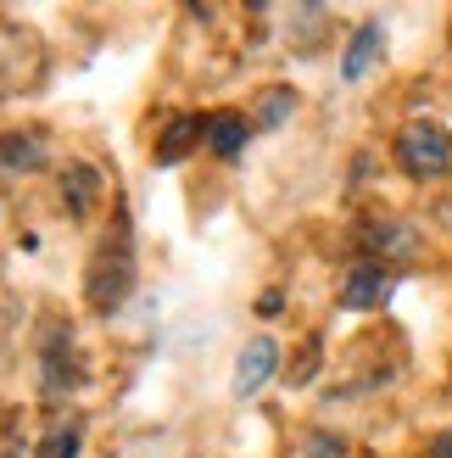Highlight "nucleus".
<instances>
[{
    "mask_svg": "<svg viewBox=\"0 0 452 458\" xmlns=\"http://www.w3.org/2000/svg\"><path fill=\"white\" fill-rule=\"evenodd\" d=\"M134 285V251H129V224L118 229V246H106L96 263H89V280H84V296H89V308H101L112 313L129 296Z\"/></svg>",
    "mask_w": 452,
    "mask_h": 458,
    "instance_id": "f257e3e1",
    "label": "nucleus"
},
{
    "mask_svg": "<svg viewBox=\"0 0 452 458\" xmlns=\"http://www.w3.org/2000/svg\"><path fill=\"white\" fill-rule=\"evenodd\" d=\"M397 163L408 179H436L452 168V134L441 123H408L397 134Z\"/></svg>",
    "mask_w": 452,
    "mask_h": 458,
    "instance_id": "f03ea898",
    "label": "nucleus"
},
{
    "mask_svg": "<svg viewBox=\"0 0 452 458\" xmlns=\"http://www.w3.org/2000/svg\"><path fill=\"white\" fill-rule=\"evenodd\" d=\"M386 296H391V274L380 258H357L347 268V280H341V308L347 313H369V308L386 302Z\"/></svg>",
    "mask_w": 452,
    "mask_h": 458,
    "instance_id": "7ed1b4c3",
    "label": "nucleus"
},
{
    "mask_svg": "<svg viewBox=\"0 0 452 458\" xmlns=\"http://www.w3.org/2000/svg\"><path fill=\"white\" fill-rule=\"evenodd\" d=\"M280 369V347L268 335H257V341H246V352L235 358V397H252V392H263L268 386V375Z\"/></svg>",
    "mask_w": 452,
    "mask_h": 458,
    "instance_id": "20e7f679",
    "label": "nucleus"
},
{
    "mask_svg": "<svg viewBox=\"0 0 452 458\" xmlns=\"http://www.w3.org/2000/svg\"><path fill=\"white\" fill-rule=\"evenodd\" d=\"M357 235H364L369 251H380V263H386V258H414V246H419V235L408 229V218H369Z\"/></svg>",
    "mask_w": 452,
    "mask_h": 458,
    "instance_id": "39448f33",
    "label": "nucleus"
},
{
    "mask_svg": "<svg viewBox=\"0 0 452 458\" xmlns=\"http://www.w3.org/2000/svg\"><path fill=\"white\" fill-rule=\"evenodd\" d=\"M201 140H207V118H173L163 134H156V163H163V168L185 163Z\"/></svg>",
    "mask_w": 452,
    "mask_h": 458,
    "instance_id": "423d86ee",
    "label": "nucleus"
},
{
    "mask_svg": "<svg viewBox=\"0 0 452 458\" xmlns=\"http://www.w3.org/2000/svg\"><path fill=\"white\" fill-rule=\"evenodd\" d=\"M96 196H101V179H96L89 163H73V168L62 174V201H67V213H73V218L96 213Z\"/></svg>",
    "mask_w": 452,
    "mask_h": 458,
    "instance_id": "0eeeda50",
    "label": "nucleus"
},
{
    "mask_svg": "<svg viewBox=\"0 0 452 458\" xmlns=\"http://www.w3.org/2000/svg\"><path fill=\"white\" fill-rule=\"evenodd\" d=\"M380 45H386V34H380L374 22H364V29L352 34V45H347V56H341V79H347V84H357V79H364L369 67L380 62Z\"/></svg>",
    "mask_w": 452,
    "mask_h": 458,
    "instance_id": "6e6552de",
    "label": "nucleus"
},
{
    "mask_svg": "<svg viewBox=\"0 0 452 458\" xmlns=\"http://www.w3.org/2000/svg\"><path fill=\"white\" fill-rule=\"evenodd\" d=\"M45 163L39 134H0V174H34Z\"/></svg>",
    "mask_w": 452,
    "mask_h": 458,
    "instance_id": "1a4fd4ad",
    "label": "nucleus"
},
{
    "mask_svg": "<svg viewBox=\"0 0 452 458\" xmlns=\"http://www.w3.org/2000/svg\"><path fill=\"white\" fill-rule=\"evenodd\" d=\"M246 134H252V123H246L240 112H213V118H207V146L218 157H240L246 151Z\"/></svg>",
    "mask_w": 452,
    "mask_h": 458,
    "instance_id": "9d476101",
    "label": "nucleus"
},
{
    "mask_svg": "<svg viewBox=\"0 0 452 458\" xmlns=\"http://www.w3.org/2000/svg\"><path fill=\"white\" fill-rule=\"evenodd\" d=\"M290 112H297V89L290 84H280V89H268L263 96V106H257V129H280Z\"/></svg>",
    "mask_w": 452,
    "mask_h": 458,
    "instance_id": "9b49d317",
    "label": "nucleus"
},
{
    "mask_svg": "<svg viewBox=\"0 0 452 458\" xmlns=\"http://www.w3.org/2000/svg\"><path fill=\"white\" fill-rule=\"evenodd\" d=\"M79 447H84L79 425H67V430H51V437L34 447V458H79Z\"/></svg>",
    "mask_w": 452,
    "mask_h": 458,
    "instance_id": "f8f14e48",
    "label": "nucleus"
},
{
    "mask_svg": "<svg viewBox=\"0 0 452 458\" xmlns=\"http://www.w3.org/2000/svg\"><path fill=\"white\" fill-rule=\"evenodd\" d=\"M302 458H347V442L330 437V430H313V437L302 442Z\"/></svg>",
    "mask_w": 452,
    "mask_h": 458,
    "instance_id": "ddd939ff",
    "label": "nucleus"
},
{
    "mask_svg": "<svg viewBox=\"0 0 452 458\" xmlns=\"http://www.w3.org/2000/svg\"><path fill=\"white\" fill-rule=\"evenodd\" d=\"M313 369H319V341H307V347H302V358H297V369H290V386H302V380H313Z\"/></svg>",
    "mask_w": 452,
    "mask_h": 458,
    "instance_id": "4468645a",
    "label": "nucleus"
},
{
    "mask_svg": "<svg viewBox=\"0 0 452 458\" xmlns=\"http://www.w3.org/2000/svg\"><path fill=\"white\" fill-rule=\"evenodd\" d=\"M280 308H285V291H263L257 296V313L263 318H280Z\"/></svg>",
    "mask_w": 452,
    "mask_h": 458,
    "instance_id": "2eb2a0df",
    "label": "nucleus"
},
{
    "mask_svg": "<svg viewBox=\"0 0 452 458\" xmlns=\"http://www.w3.org/2000/svg\"><path fill=\"white\" fill-rule=\"evenodd\" d=\"M431 458H452V437H436V447H431Z\"/></svg>",
    "mask_w": 452,
    "mask_h": 458,
    "instance_id": "dca6fc26",
    "label": "nucleus"
}]
</instances>
